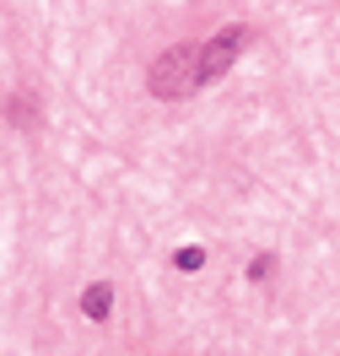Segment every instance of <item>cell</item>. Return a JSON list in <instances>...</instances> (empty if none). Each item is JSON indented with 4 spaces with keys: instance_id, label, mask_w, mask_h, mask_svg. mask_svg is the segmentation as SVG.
Listing matches in <instances>:
<instances>
[{
    "instance_id": "6da1fadb",
    "label": "cell",
    "mask_w": 340,
    "mask_h": 356,
    "mask_svg": "<svg viewBox=\"0 0 340 356\" xmlns=\"http://www.w3.org/2000/svg\"><path fill=\"white\" fill-rule=\"evenodd\" d=\"M146 87H152V97H162V103H179L189 92H200V44L162 49L157 60H152V70H146Z\"/></svg>"
},
{
    "instance_id": "7a4b0ae2",
    "label": "cell",
    "mask_w": 340,
    "mask_h": 356,
    "mask_svg": "<svg viewBox=\"0 0 340 356\" xmlns=\"http://www.w3.org/2000/svg\"><path fill=\"white\" fill-rule=\"evenodd\" d=\"M254 44L249 27H222L216 38H205L200 44V87H211V81H222L227 70L238 65V54Z\"/></svg>"
},
{
    "instance_id": "3957f363",
    "label": "cell",
    "mask_w": 340,
    "mask_h": 356,
    "mask_svg": "<svg viewBox=\"0 0 340 356\" xmlns=\"http://www.w3.org/2000/svg\"><path fill=\"white\" fill-rule=\"evenodd\" d=\"M81 313H87L92 324H103V318L113 313V286L108 281H92V286L81 291Z\"/></svg>"
},
{
    "instance_id": "277c9868",
    "label": "cell",
    "mask_w": 340,
    "mask_h": 356,
    "mask_svg": "<svg viewBox=\"0 0 340 356\" xmlns=\"http://www.w3.org/2000/svg\"><path fill=\"white\" fill-rule=\"evenodd\" d=\"M173 265H179L184 275H195V270L205 265V248H179V254H173Z\"/></svg>"
},
{
    "instance_id": "5b68a950",
    "label": "cell",
    "mask_w": 340,
    "mask_h": 356,
    "mask_svg": "<svg viewBox=\"0 0 340 356\" xmlns=\"http://www.w3.org/2000/svg\"><path fill=\"white\" fill-rule=\"evenodd\" d=\"M275 275V254H254L249 259V281H270Z\"/></svg>"
}]
</instances>
